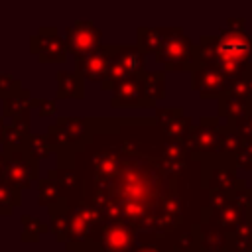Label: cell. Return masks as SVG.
Segmentation results:
<instances>
[]
</instances>
